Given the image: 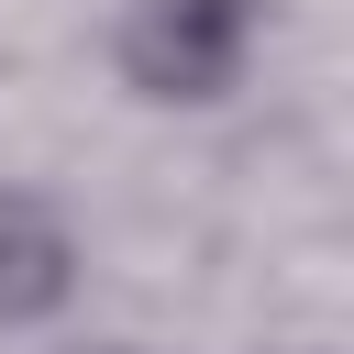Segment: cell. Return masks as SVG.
I'll return each mask as SVG.
<instances>
[{"label":"cell","instance_id":"3957f363","mask_svg":"<svg viewBox=\"0 0 354 354\" xmlns=\"http://www.w3.org/2000/svg\"><path fill=\"white\" fill-rule=\"evenodd\" d=\"M55 354H155V343H55Z\"/></svg>","mask_w":354,"mask_h":354},{"label":"cell","instance_id":"7a4b0ae2","mask_svg":"<svg viewBox=\"0 0 354 354\" xmlns=\"http://www.w3.org/2000/svg\"><path fill=\"white\" fill-rule=\"evenodd\" d=\"M77 288H88L77 221H66L44 188H11V177H0V343L55 332V321L77 310Z\"/></svg>","mask_w":354,"mask_h":354},{"label":"cell","instance_id":"6da1fadb","mask_svg":"<svg viewBox=\"0 0 354 354\" xmlns=\"http://www.w3.org/2000/svg\"><path fill=\"white\" fill-rule=\"evenodd\" d=\"M266 0H122L111 11V77L144 111H221L254 88Z\"/></svg>","mask_w":354,"mask_h":354}]
</instances>
